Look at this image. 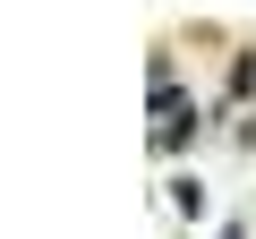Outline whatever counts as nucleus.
<instances>
[{
    "label": "nucleus",
    "mask_w": 256,
    "mask_h": 239,
    "mask_svg": "<svg viewBox=\"0 0 256 239\" xmlns=\"http://www.w3.org/2000/svg\"><path fill=\"white\" fill-rule=\"evenodd\" d=\"M171 205H180V214L196 222V214H205V188H196V180H171Z\"/></svg>",
    "instance_id": "f257e3e1"
},
{
    "label": "nucleus",
    "mask_w": 256,
    "mask_h": 239,
    "mask_svg": "<svg viewBox=\"0 0 256 239\" xmlns=\"http://www.w3.org/2000/svg\"><path fill=\"white\" fill-rule=\"evenodd\" d=\"M222 239H248V230H239V222H222Z\"/></svg>",
    "instance_id": "f03ea898"
}]
</instances>
